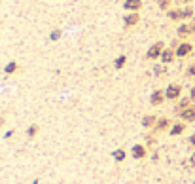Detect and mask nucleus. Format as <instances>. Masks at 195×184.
<instances>
[{
    "label": "nucleus",
    "mask_w": 195,
    "mask_h": 184,
    "mask_svg": "<svg viewBox=\"0 0 195 184\" xmlns=\"http://www.w3.org/2000/svg\"><path fill=\"white\" fill-rule=\"evenodd\" d=\"M138 6H140V2H138V0H127V2H125V8H131V10L138 8Z\"/></svg>",
    "instance_id": "nucleus-1"
},
{
    "label": "nucleus",
    "mask_w": 195,
    "mask_h": 184,
    "mask_svg": "<svg viewBox=\"0 0 195 184\" xmlns=\"http://www.w3.org/2000/svg\"><path fill=\"white\" fill-rule=\"evenodd\" d=\"M159 50H161V44H157V46H154V48H152V50L148 51V55H150V57H157Z\"/></svg>",
    "instance_id": "nucleus-2"
},
{
    "label": "nucleus",
    "mask_w": 195,
    "mask_h": 184,
    "mask_svg": "<svg viewBox=\"0 0 195 184\" xmlns=\"http://www.w3.org/2000/svg\"><path fill=\"white\" fill-rule=\"evenodd\" d=\"M188 51H190V46H188V44H186V46H180V50H178V55H186Z\"/></svg>",
    "instance_id": "nucleus-3"
},
{
    "label": "nucleus",
    "mask_w": 195,
    "mask_h": 184,
    "mask_svg": "<svg viewBox=\"0 0 195 184\" xmlns=\"http://www.w3.org/2000/svg\"><path fill=\"white\" fill-rule=\"evenodd\" d=\"M167 95H169V97H176V95H178V88H169Z\"/></svg>",
    "instance_id": "nucleus-4"
},
{
    "label": "nucleus",
    "mask_w": 195,
    "mask_h": 184,
    "mask_svg": "<svg viewBox=\"0 0 195 184\" xmlns=\"http://www.w3.org/2000/svg\"><path fill=\"white\" fill-rule=\"evenodd\" d=\"M184 118L191 120V118H195V112H193V110H186V112H184Z\"/></svg>",
    "instance_id": "nucleus-5"
},
{
    "label": "nucleus",
    "mask_w": 195,
    "mask_h": 184,
    "mask_svg": "<svg viewBox=\"0 0 195 184\" xmlns=\"http://www.w3.org/2000/svg\"><path fill=\"white\" fill-rule=\"evenodd\" d=\"M171 57H173L171 51H165V53H163V61H171Z\"/></svg>",
    "instance_id": "nucleus-6"
},
{
    "label": "nucleus",
    "mask_w": 195,
    "mask_h": 184,
    "mask_svg": "<svg viewBox=\"0 0 195 184\" xmlns=\"http://www.w3.org/2000/svg\"><path fill=\"white\" fill-rule=\"evenodd\" d=\"M135 21H136V15H131V17H127V23H129V25H133Z\"/></svg>",
    "instance_id": "nucleus-7"
},
{
    "label": "nucleus",
    "mask_w": 195,
    "mask_h": 184,
    "mask_svg": "<svg viewBox=\"0 0 195 184\" xmlns=\"http://www.w3.org/2000/svg\"><path fill=\"white\" fill-rule=\"evenodd\" d=\"M123 61H125V57H119V59H118V67H121Z\"/></svg>",
    "instance_id": "nucleus-8"
},
{
    "label": "nucleus",
    "mask_w": 195,
    "mask_h": 184,
    "mask_svg": "<svg viewBox=\"0 0 195 184\" xmlns=\"http://www.w3.org/2000/svg\"><path fill=\"white\" fill-rule=\"evenodd\" d=\"M191 161H193V163H195V154H193V158H191Z\"/></svg>",
    "instance_id": "nucleus-9"
},
{
    "label": "nucleus",
    "mask_w": 195,
    "mask_h": 184,
    "mask_svg": "<svg viewBox=\"0 0 195 184\" xmlns=\"http://www.w3.org/2000/svg\"><path fill=\"white\" fill-rule=\"evenodd\" d=\"M191 143H193V144H195V137H193V139H191Z\"/></svg>",
    "instance_id": "nucleus-10"
}]
</instances>
